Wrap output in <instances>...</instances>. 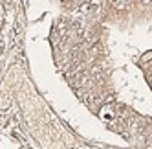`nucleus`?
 Returning a JSON list of instances; mask_svg holds the SVG:
<instances>
[{"mask_svg":"<svg viewBox=\"0 0 152 149\" xmlns=\"http://www.w3.org/2000/svg\"><path fill=\"white\" fill-rule=\"evenodd\" d=\"M150 61H152V52H147L141 55V63H150Z\"/></svg>","mask_w":152,"mask_h":149,"instance_id":"f257e3e1","label":"nucleus"},{"mask_svg":"<svg viewBox=\"0 0 152 149\" xmlns=\"http://www.w3.org/2000/svg\"><path fill=\"white\" fill-rule=\"evenodd\" d=\"M114 7H115V9H125L126 4H125V2H114Z\"/></svg>","mask_w":152,"mask_h":149,"instance_id":"f03ea898","label":"nucleus"}]
</instances>
